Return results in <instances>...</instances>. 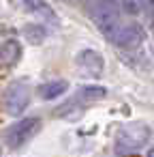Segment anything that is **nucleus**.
<instances>
[{
    "label": "nucleus",
    "instance_id": "obj_1",
    "mask_svg": "<svg viewBox=\"0 0 154 157\" xmlns=\"http://www.w3.org/2000/svg\"><path fill=\"white\" fill-rule=\"evenodd\" d=\"M120 13H122L120 0H96V2H94L92 20H94L96 28H98L109 41L113 39V35H116L118 28L122 26V24H120Z\"/></svg>",
    "mask_w": 154,
    "mask_h": 157
},
{
    "label": "nucleus",
    "instance_id": "obj_2",
    "mask_svg": "<svg viewBox=\"0 0 154 157\" xmlns=\"http://www.w3.org/2000/svg\"><path fill=\"white\" fill-rule=\"evenodd\" d=\"M150 138V129L145 125H128L116 133V153L126 155L133 151H139Z\"/></svg>",
    "mask_w": 154,
    "mask_h": 157
},
{
    "label": "nucleus",
    "instance_id": "obj_3",
    "mask_svg": "<svg viewBox=\"0 0 154 157\" xmlns=\"http://www.w3.org/2000/svg\"><path fill=\"white\" fill-rule=\"evenodd\" d=\"M41 129V118H22L17 123H13L7 131H5V142L11 148H22L24 144H28Z\"/></svg>",
    "mask_w": 154,
    "mask_h": 157
},
{
    "label": "nucleus",
    "instance_id": "obj_4",
    "mask_svg": "<svg viewBox=\"0 0 154 157\" xmlns=\"http://www.w3.org/2000/svg\"><path fill=\"white\" fill-rule=\"evenodd\" d=\"M2 103H5V110L13 116L22 114L28 103H30V86L24 82V80H17L13 82L7 90H5V97H2Z\"/></svg>",
    "mask_w": 154,
    "mask_h": 157
},
{
    "label": "nucleus",
    "instance_id": "obj_5",
    "mask_svg": "<svg viewBox=\"0 0 154 157\" xmlns=\"http://www.w3.org/2000/svg\"><path fill=\"white\" fill-rule=\"evenodd\" d=\"M145 41V28L137 22H131V24H122L118 28V33L113 35L111 43L122 48V50H135L139 48L141 43Z\"/></svg>",
    "mask_w": 154,
    "mask_h": 157
},
{
    "label": "nucleus",
    "instance_id": "obj_6",
    "mask_svg": "<svg viewBox=\"0 0 154 157\" xmlns=\"http://www.w3.org/2000/svg\"><path fill=\"white\" fill-rule=\"evenodd\" d=\"M75 63H77V67L84 73H88L92 78H98L103 73V69H105V60H103V56L96 50H81L75 56Z\"/></svg>",
    "mask_w": 154,
    "mask_h": 157
},
{
    "label": "nucleus",
    "instance_id": "obj_7",
    "mask_svg": "<svg viewBox=\"0 0 154 157\" xmlns=\"http://www.w3.org/2000/svg\"><path fill=\"white\" fill-rule=\"evenodd\" d=\"M17 2H20V7H22L26 13H30V15H34V17H39V20H43V22H52V24L58 22V15H56V11L49 7L47 0H17Z\"/></svg>",
    "mask_w": 154,
    "mask_h": 157
},
{
    "label": "nucleus",
    "instance_id": "obj_8",
    "mask_svg": "<svg viewBox=\"0 0 154 157\" xmlns=\"http://www.w3.org/2000/svg\"><path fill=\"white\" fill-rule=\"evenodd\" d=\"M22 58V45L17 39H7L0 43V63L5 67H15Z\"/></svg>",
    "mask_w": 154,
    "mask_h": 157
},
{
    "label": "nucleus",
    "instance_id": "obj_9",
    "mask_svg": "<svg viewBox=\"0 0 154 157\" xmlns=\"http://www.w3.org/2000/svg\"><path fill=\"white\" fill-rule=\"evenodd\" d=\"M66 90H69V82H66V80H54V82H45V84H41V86L37 88L39 97H41V99H45V101L56 99V97L64 95Z\"/></svg>",
    "mask_w": 154,
    "mask_h": 157
},
{
    "label": "nucleus",
    "instance_id": "obj_10",
    "mask_svg": "<svg viewBox=\"0 0 154 157\" xmlns=\"http://www.w3.org/2000/svg\"><path fill=\"white\" fill-rule=\"evenodd\" d=\"M22 35H24V39H26L28 43H32V45H41V43L47 39V28H45L43 24L32 22V24H26V26L22 28Z\"/></svg>",
    "mask_w": 154,
    "mask_h": 157
},
{
    "label": "nucleus",
    "instance_id": "obj_11",
    "mask_svg": "<svg viewBox=\"0 0 154 157\" xmlns=\"http://www.w3.org/2000/svg\"><path fill=\"white\" fill-rule=\"evenodd\" d=\"M77 97L84 101H98L107 97V88L105 86H81L77 90Z\"/></svg>",
    "mask_w": 154,
    "mask_h": 157
},
{
    "label": "nucleus",
    "instance_id": "obj_12",
    "mask_svg": "<svg viewBox=\"0 0 154 157\" xmlns=\"http://www.w3.org/2000/svg\"><path fill=\"white\" fill-rule=\"evenodd\" d=\"M148 157H154V148H150V151H148Z\"/></svg>",
    "mask_w": 154,
    "mask_h": 157
}]
</instances>
